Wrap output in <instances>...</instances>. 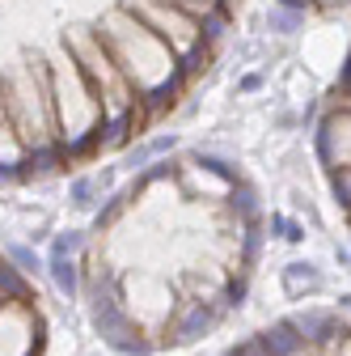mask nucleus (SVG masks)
<instances>
[{
	"mask_svg": "<svg viewBox=\"0 0 351 356\" xmlns=\"http://www.w3.org/2000/svg\"><path fill=\"white\" fill-rule=\"evenodd\" d=\"M262 242L267 212L241 165L203 149L153 157L94 212L89 327L119 356L191 348L246 305Z\"/></svg>",
	"mask_w": 351,
	"mask_h": 356,
	"instance_id": "obj_1",
	"label": "nucleus"
},
{
	"mask_svg": "<svg viewBox=\"0 0 351 356\" xmlns=\"http://www.w3.org/2000/svg\"><path fill=\"white\" fill-rule=\"evenodd\" d=\"M225 356H351V314L339 305H309L267 323Z\"/></svg>",
	"mask_w": 351,
	"mask_h": 356,
	"instance_id": "obj_2",
	"label": "nucleus"
},
{
	"mask_svg": "<svg viewBox=\"0 0 351 356\" xmlns=\"http://www.w3.org/2000/svg\"><path fill=\"white\" fill-rule=\"evenodd\" d=\"M314 149H318V161H322V174H326V187H330L339 212L351 225V51H347L330 94L322 102Z\"/></svg>",
	"mask_w": 351,
	"mask_h": 356,
	"instance_id": "obj_3",
	"label": "nucleus"
},
{
	"mask_svg": "<svg viewBox=\"0 0 351 356\" xmlns=\"http://www.w3.org/2000/svg\"><path fill=\"white\" fill-rule=\"evenodd\" d=\"M47 314L30 276L0 254V356H47Z\"/></svg>",
	"mask_w": 351,
	"mask_h": 356,
	"instance_id": "obj_4",
	"label": "nucleus"
},
{
	"mask_svg": "<svg viewBox=\"0 0 351 356\" xmlns=\"http://www.w3.org/2000/svg\"><path fill=\"white\" fill-rule=\"evenodd\" d=\"M13 234H17V242H30V246H42V242H51V212L47 208H30V204H22V208H13Z\"/></svg>",
	"mask_w": 351,
	"mask_h": 356,
	"instance_id": "obj_5",
	"label": "nucleus"
},
{
	"mask_svg": "<svg viewBox=\"0 0 351 356\" xmlns=\"http://www.w3.org/2000/svg\"><path fill=\"white\" fill-rule=\"evenodd\" d=\"M47 280L64 301L80 297V259H47Z\"/></svg>",
	"mask_w": 351,
	"mask_h": 356,
	"instance_id": "obj_6",
	"label": "nucleus"
},
{
	"mask_svg": "<svg viewBox=\"0 0 351 356\" xmlns=\"http://www.w3.org/2000/svg\"><path fill=\"white\" fill-rule=\"evenodd\" d=\"M0 254H5L22 276H38V272H47V259H42L30 242H17V238H9L5 246H0Z\"/></svg>",
	"mask_w": 351,
	"mask_h": 356,
	"instance_id": "obj_7",
	"label": "nucleus"
},
{
	"mask_svg": "<svg viewBox=\"0 0 351 356\" xmlns=\"http://www.w3.org/2000/svg\"><path fill=\"white\" fill-rule=\"evenodd\" d=\"M284 284H288V297H309L322 289V276H318V267L314 263H288L284 267Z\"/></svg>",
	"mask_w": 351,
	"mask_h": 356,
	"instance_id": "obj_8",
	"label": "nucleus"
},
{
	"mask_svg": "<svg viewBox=\"0 0 351 356\" xmlns=\"http://www.w3.org/2000/svg\"><path fill=\"white\" fill-rule=\"evenodd\" d=\"M102 183H98V174H76L72 183H68V200H72V208H89L94 200H102Z\"/></svg>",
	"mask_w": 351,
	"mask_h": 356,
	"instance_id": "obj_9",
	"label": "nucleus"
},
{
	"mask_svg": "<svg viewBox=\"0 0 351 356\" xmlns=\"http://www.w3.org/2000/svg\"><path fill=\"white\" fill-rule=\"evenodd\" d=\"M339 5H351V0H280V9H292V13H309V9H339Z\"/></svg>",
	"mask_w": 351,
	"mask_h": 356,
	"instance_id": "obj_10",
	"label": "nucleus"
},
{
	"mask_svg": "<svg viewBox=\"0 0 351 356\" xmlns=\"http://www.w3.org/2000/svg\"><path fill=\"white\" fill-rule=\"evenodd\" d=\"M0 225H5V204H0Z\"/></svg>",
	"mask_w": 351,
	"mask_h": 356,
	"instance_id": "obj_11",
	"label": "nucleus"
}]
</instances>
